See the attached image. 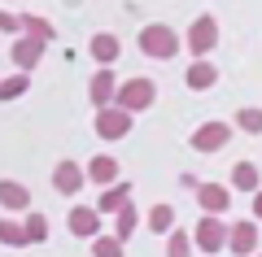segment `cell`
<instances>
[{
  "label": "cell",
  "mask_w": 262,
  "mask_h": 257,
  "mask_svg": "<svg viewBox=\"0 0 262 257\" xmlns=\"http://www.w3.org/2000/svg\"><path fill=\"white\" fill-rule=\"evenodd\" d=\"M136 44H140V53L149 57V61H170V57L184 48V39H179L166 22H149V27L136 35Z\"/></svg>",
  "instance_id": "cell-1"
},
{
  "label": "cell",
  "mask_w": 262,
  "mask_h": 257,
  "mask_svg": "<svg viewBox=\"0 0 262 257\" xmlns=\"http://www.w3.org/2000/svg\"><path fill=\"white\" fill-rule=\"evenodd\" d=\"M153 101H158V83L144 79V74H136V79H122V83H118V92H114V105H122L127 113H144Z\"/></svg>",
  "instance_id": "cell-2"
},
{
  "label": "cell",
  "mask_w": 262,
  "mask_h": 257,
  "mask_svg": "<svg viewBox=\"0 0 262 257\" xmlns=\"http://www.w3.org/2000/svg\"><path fill=\"white\" fill-rule=\"evenodd\" d=\"M192 248H196V253H206V257L223 253V248H227V222L219 218V214H201L196 227H192Z\"/></svg>",
  "instance_id": "cell-3"
},
{
  "label": "cell",
  "mask_w": 262,
  "mask_h": 257,
  "mask_svg": "<svg viewBox=\"0 0 262 257\" xmlns=\"http://www.w3.org/2000/svg\"><path fill=\"white\" fill-rule=\"evenodd\" d=\"M214 44H219V22L210 18V13L192 18V27H188V35H184V48L192 57H210V53H214Z\"/></svg>",
  "instance_id": "cell-4"
},
{
  "label": "cell",
  "mask_w": 262,
  "mask_h": 257,
  "mask_svg": "<svg viewBox=\"0 0 262 257\" xmlns=\"http://www.w3.org/2000/svg\"><path fill=\"white\" fill-rule=\"evenodd\" d=\"M131 122H136V113H127L122 105H105V109H96V139H127Z\"/></svg>",
  "instance_id": "cell-5"
},
{
  "label": "cell",
  "mask_w": 262,
  "mask_h": 257,
  "mask_svg": "<svg viewBox=\"0 0 262 257\" xmlns=\"http://www.w3.org/2000/svg\"><path fill=\"white\" fill-rule=\"evenodd\" d=\"M101 227H105V214L96 209V205H75L70 218H66V231H70L75 240H96Z\"/></svg>",
  "instance_id": "cell-6"
},
{
  "label": "cell",
  "mask_w": 262,
  "mask_h": 257,
  "mask_svg": "<svg viewBox=\"0 0 262 257\" xmlns=\"http://www.w3.org/2000/svg\"><path fill=\"white\" fill-rule=\"evenodd\" d=\"M227 253H236V257L258 253V218H236L227 227Z\"/></svg>",
  "instance_id": "cell-7"
},
{
  "label": "cell",
  "mask_w": 262,
  "mask_h": 257,
  "mask_svg": "<svg viewBox=\"0 0 262 257\" xmlns=\"http://www.w3.org/2000/svg\"><path fill=\"white\" fill-rule=\"evenodd\" d=\"M227 139H232V127H227V122H201V127L188 135V144H192L196 153H219Z\"/></svg>",
  "instance_id": "cell-8"
},
{
  "label": "cell",
  "mask_w": 262,
  "mask_h": 257,
  "mask_svg": "<svg viewBox=\"0 0 262 257\" xmlns=\"http://www.w3.org/2000/svg\"><path fill=\"white\" fill-rule=\"evenodd\" d=\"M192 192H196V205L206 214H219V218H223V214L232 209V188L227 183H196Z\"/></svg>",
  "instance_id": "cell-9"
},
{
  "label": "cell",
  "mask_w": 262,
  "mask_h": 257,
  "mask_svg": "<svg viewBox=\"0 0 262 257\" xmlns=\"http://www.w3.org/2000/svg\"><path fill=\"white\" fill-rule=\"evenodd\" d=\"M83 183H88V175H83V166H79V161H57L53 166V192L75 196Z\"/></svg>",
  "instance_id": "cell-10"
},
{
  "label": "cell",
  "mask_w": 262,
  "mask_h": 257,
  "mask_svg": "<svg viewBox=\"0 0 262 257\" xmlns=\"http://www.w3.org/2000/svg\"><path fill=\"white\" fill-rule=\"evenodd\" d=\"M9 57H13V65L18 70H35L39 65V57H44V39H35V35H18L13 39V48H9Z\"/></svg>",
  "instance_id": "cell-11"
},
{
  "label": "cell",
  "mask_w": 262,
  "mask_h": 257,
  "mask_svg": "<svg viewBox=\"0 0 262 257\" xmlns=\"http://www.w3.org/2000/svg\"><path fill=\"white\" fill-rule=\"evenodd\" d=\"M83 175H88V183H96V188H110V183H118L122 166H118V157L101 153V157H92V161L83 166Z\"/></svg>",
  "instance_id": "cell-12"
},
{
  "label": "cell",
  "mask_w": 262,
  "mask_h": 257,
  "mask_svg": "<svg viewBox=\"0 0 262 257\" xmlns=\"http://www.w3.org/2000/svg\"><path fill=\"white\" fill-rule=\"evenodd\" d=\"M114 92H118V79H114V70H96L92 83H88V101H92L96 109H105V105H114Z\"/></svg>",
  "instance_id": "cell-13"
},
{
  "label": "cell",
  "mask_w": 262,
  "mask_h": 257,
  "mask_svg": "<svg viewBox=\"0 0 262 257\" xmlns=\"http://www.w3.org/2000/svg\"><path fill=\"white\" fill-rule=\"evenodd\" d=\"M88 53H92V61L114 65V61H118V53H122V39L110 35V31H96V35L88 39Z\"/></svg>",
  "instance_id": "cell-14"
},
{
  "label": "cell",
  "mask_w": 262,
  "mask_h": 257,
  "mask_svg": "<svg viewBox=\"0 0 262 257\" xmlns=\"http://www.w3.org/2000/svg\"><path fill=\"white\" fill-rule=\"evenodd\" d=\"M122 205H131V183L127 179H118V183H110V188H101V196H96V209L110 218V214H118Z\"/></svg>",
  "instance_id": "cell-15"
},
{
  "label": "cell",
  "mask_w": 262,
  "mask_h": 257,
  "mask_svg": "<svg viewBox=\"0 0 262 257\" xmlns=\"http://www.w3.org/2000/svg\"><path fill=\"white\" fill-rule=\"evenodd\" d=\"M184 83L192 87V92H210L219 83V70L210 65V57H192V65H188V74H184Z\"/></svg>",
  "instance_id": "cell-16"
},
{
  "label": "cell",
  "mask_w": 262,
  "mask_h": 257,
  "mask_svg": "<svg viewBox=\"0 0 262 257\" xmlns=\"http://www.w3.org/2000/svg\"><path fill=\"white\" fill-rule=\"evenodd\" d=\"M0 209L27 214L31 209V188H22L18 179H0Z\"/></svg>",
  "instance_id": "cell-17"
},
{
  "label": "cell",
  "mask_w": 262,
  "mask_h": 257,
  "mask_svg": "<svg viewBox=\"0 0 262 257\" xmlns=\"http://www.w3.org/2000/svg\"><path fill=\"white\" fill-rule=\"evenodd\" d=\"M227 188H236V192H258V188H262L258 166H253V161H236L232 166V183H227Z\"/></svg>",
  "instance_id": "cell-18"
},
{
  "label": "cell",
  "mask_w": 262,
  "mask_h": 257,
  "mask_svg": "<svg viewBox=\"0 0 262 257\" xmlns=\"http://www.w3.org/2000/svg\"><path fill=\"white\" fill-rule=\"evenodd\" d=\"M149 231L153 236H170V231H175V205H153L149 209Z\"/></svg>",
  "instance_id": "cell-19"
},
{
  "label": "cell",
  "mask_w": 262,
  "mask_h": 257,
  "mask_svg": "<svg viewBox=\"0 0 262 257\" xmlns=\"http://www.w3.org/2000/svg\"><path fill=\"white\" fill-rule=\"evenodd\" d=\"M136 227H140V214H136V205H122V209L114 214V236L127 244V240L136 236Z\"/></svg>",
  "instance_id": "cell-20"
},
{
  "label": "cell",
  "mask_w": 262,
  "mask_h": 257,
  "mask_svg": "<svg viewBox=\"0 0 262 257\" xmlns=\"http://www.w3.org/2000/svg\"><path fill=\"white\" fill-rule=\"evenodd\" d=\"M22 231H27V244H44V240H48V218H44V214H35V209H27Z\"/></svg>",
  "instance_id": "cell-21"
},
{
  "label": "cell",
  "mask_w": 262,
  "mask_h": 257,
  "mask_svg": "<svg viewBox=\"0 0 262 257\" xmlns=\"http://www.w3.org/2000/svg\"><path fill=\"white\" fill-rule=\"evenodd\" d=\"M18 22H22V35H35V39H44V44L57 35V31H53V22H48V18H35V13H22Z\"/></svg>",
  "instance_id": "cell-22"
},
{
  "label": "cell",
  "mask_w": 262,
  "mask_h": 257,
  "mask_svg": "<svg viewBox=\"0 0 262 257\" xmlns=\"http://www.w3.org/2000/svg\"><path fill=\"white\" fill-rule=\"evenodd\" d=\"M27 87H31V74H27V70L9 74V79H0V101H18Z\"/></svg>",
  "instance_id": "cell-23"
},
{
  "label": "cell",
  "mask_w": 262,
  "mask_h": 257,
  "mask_svg": "<svg viewBox=\"0 0 262 257\" xmlns=\"http://www.w3.org/2000/svg\"><path fill=\"white\" fill-rule=\"evenodd\" d=\"M0 244H5V248H27V231H22V222L0 218Z\"/></svg>",
  "instance_id": "cell-24"
},
{
  "label": "cell",
  "mask_w": 262,
  "mask_h": 257,
  "mask_svg": "<svg viewBox=\"0 0 262 257\" xmlns=\"http://www.w3.org/2000/svg\"><path fill=\"white\" fill-rule=\"evenodd\" d=\"M92 257H122V240L114 236V231H101V236L92 240Z\"/></svg>",
  "instance_id": "cell-25"
},
{
  "label": "cell",
  "mask_w": 262,
  "mask_h": 257,
  "mask_svg": "<svg viewBox=\"0 0 262 257\" xmlns=\"http://www.w3.org/2000/svg\"><path fill=\"white\" fill-rule=\"evenodd\" d=\"M236 127H241L245 135H262V109H258V105H249V109H236Z\"/></svg>",
  "instance_id": "cell-26"
},
{
  "label": "cell",
  "mask_w": 262,
  "mask_h": 257,
  "mask_svg": "<svg viewBox=\"0 0 262 257\" xmlns=\"http://www.w3.org/2000/svg\"><path fill=\"white\" fill-rule=\"evenodd\" d=\"M166 257H192V236L175 227V231L166 236Z\"/></svg>",
  "instance_id": "cell-27"
},
{
  "label": "cell",
  "mask_w": 262,
  "mask_h": 257,
  "mask_svg": "<svg viewBox=\"0 0 262 257\" xmlns=\"http://www.w3.org/2000/svg\"><path fill=\"white\" fill-rule=\"evenodd\" d=\"M0 31H5V35H13V31H18V35H22V22L13 18V13H5V9H0Z\"/></svg>",
  "instance_id": "cell-28"
},
{
  "label": "cell",
  "mask_w": 262,
  "mask_h": 257,
  "mask_svg": "<svg viewBox=\"0 0 262 257\" xmlns=\"http://www.w3.org/2000/svg\"><path fill=\"white\" fill-rule=\"evenodd\" d=\"M253 218L262 222V188H258V192H253Z\"/></svg>",
  "instance_id": "cell-29"
},
{
  "label": "cell",
  "mask_w": 262,
  "mask_h": 257,
  "mask_svg": "<svg viewBox=\"0 0 262 257\" xmlns=\"http://www.w3.org/2000/svg\"><path fill=\"white\" fill-rule=\"evenodd\" d=\"M253 257H262V253H253Z\"/></svg>",
  "instance_id": "cell-30"
}]
</instances>
